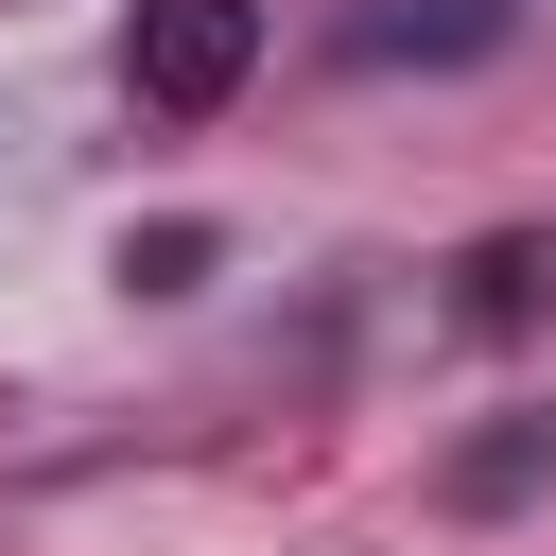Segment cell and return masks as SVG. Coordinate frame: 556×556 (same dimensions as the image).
Segmentation results:
<instances>
[{
    "mask_svg": "<svg viewBox=\"0 0 556 556\" xmlns=\"http://www.w3.org/2000/svg\"><path fill=\"white\" fill-rule=\"evenodd\" d=\"M539 278H556V243H521V226H504V243H469L452 313H469V330H521V313H539Z\"/></svg>",
    "mask_w": 556,
    "mask_h": 556,
    "instance_id": "277c9868",
    "label": "cell"
},
{
    "mask_svg": "<svg viewBox=\"0 0 556 556\" xmlns=\"http://www.w3.org/2000/svg\"><path fill=\"white\" fill-rule=\"evenodd\" d=\"M208 261H226V243H208L191 208H174V226H122V295H191Z\"/></svg>",
    "mask_w": 556,
    "mask_h": 556,
    "instance_id": "5b68a950",
    "label": "cell"
},
{
    "mask_svg": "<svg viewBox=\"0 0 556 556\" xmlns=\"http://www.w3.org/2000/svg\"><path fill=\"white\" fill-rule=\"evenodd\" d=\"M243 70H261V0H139V17H122V87H139L156 122L243 104Z\"/></svg>",
    "mask_w": 556,
    "mask_h": 556,
    "instance_id": "6da1fadb",
    "label": "cell"
},
{
    "mask_svg": "<svg viewBox=\"0 0 556 556\" xmlns=\"http://www.w3.org/2000/svg\"><path fill=\"white\" fill-rule=\"evenodd\" d=\"M539 469H556V417H486V434L452 452V504H469V521H504Z\"/></svg>",
    "mask_w": 556,
    "mask_h": 556,
    "instance_id": "3957f363",
    "label": "cell"
},
{
    "mask_svg": "<svg viewBox=\"0 0 556 556\" xmlns=\"http://www.w3.org/2000/svg\"><path fill=\"white\" fill-rule=\"evenodd\" d=\"M521 35V0H382L365 17V52H417V70H469V52H504Z\"/></svg>",
    "mask_w": 556,
    "mask_h": 556,
    "instance_id": "7a4b0ae2",
    "label": "cell"
}]
</instances>
